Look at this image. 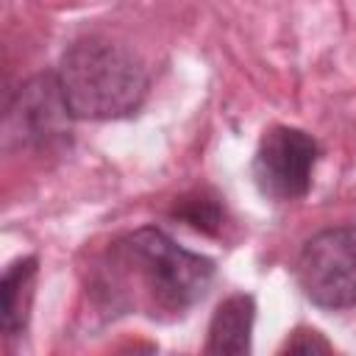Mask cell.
I'll return each mask as SVG.
<instances>
[{"mask_svg": "<svg viewBox=\"0 0 356 356\" xmlns=\"http://www.w3.org/2000/svg\"><path fill=\"white\" fill-rule=\"evenodd\" d=\"M320 159V142L295 125H273L259 139L250 175L261 197L292 203L306 197Z\"/></svg>", "mask_w": 356, "mask_h": 356, "instance_id": "4", "label": "cell"}, {"mask_svg": "<svg viewBox=\"0 0 356 356\" xmlns=\"http://www.w3.org/2000/svg\"><path fill=\"white\" fill-rule=\"evenodd\" d=\"M53 72L75 120L134 117L150 92V75L139 56L103 36L75 39Z\"/></svg>", "mask_w": 356, "mask_h": 356, "instance_id": "2", "label": "cell"}, {"mask_svg": "<svg viewBox=\"0 0 356 356\" xmlns=\"http://www.w3.org/2000/svg\"><path fill=\"white\" fill-rule=\"evenodd\" d=\"M328 350H334L331 342H328L320 331L306 328V325L295 328V331L286 337V342L281 345V353H328Z\"/></svg>", "mask_w": 356, "mask_h": 356, "instance_id": "9", "label": "cell"}, {"mask_svg": "<svg viewBox=\"0 0 356 356\" xmlns=\"http://www.w3.org/2000/svg\"><path fill=\"white\" fill-rule=\"evenodd\" d=\"M36 273H39V259L33 253L14 259L3 270V278H0V312H3V334L8 339L19 337L28 328Z\"/></svg>", "mask_w": 356, "mask_h": 356, "instance_id": "7", "label": "cell"}, {"mask_svg": "<svg viewBox=\"0 0 356 356\" xmlns=\"http://www.w3.org/2000/svg\"><path fill=\"white\" fill-rule=\"evenodd\" d=\"M253 323H256V300L248 292L228 295L225 300L217 303L209 331H206V353H228V356H242L250 350V337H253Z\"/></svg>", "mask_w": 356, "mask_h": 356, "instance_id": "6", "label": "cell"}, {"mask_svg": "<svg viewBox=\"0 0 356 356\" xmlns=\"http://www.w3.org/2000/svg\"><path fill=\"white\" fill-rule=\"evenodd\" d=\"M295 281L309 303L325 312L356 306V222L312 234L295 259Z\"/></svg>", "mask_w": 356, "mask_h": 356, "instance_id": "3", "label": "cell"}, {"mask_svg": "<svg viewBox=\"0 0 356 356\" xmlns=\"http://www.w3.org/2000/svg\"><path fill=\"white\" fill-rule=\"evenodd\" d=\"M175 220H181L184 225L195 228V231H203V234H217L220 225H222V203L217 195L206 192V189H197V192H189L184 195L181 200H175L172 211H170Z\"/></svg>", "mask_w": 356, "mask_h": 356, "instance_id": "8", "label": "cell"}, {"mask_svg": "<svg viewBox=\"0 0 356 356\" xmlns=\"http://www.w3.org/2000/svg\"><path fill=\"white\" fill-rule=\"evenodd\" d=\"M72 122L56 72H39L28 78L6 106V134L19 136L22 145L36 150L70 147Z\"/></svg>", "mask_w": 356, "mask_h": 356, "instance_id": "5", "label": "cell"}, {"mask_svg": "<svg viewBox=\"0 0 356 356\" xmlns=\"http://www.w3.org/2000/svg\"><path fill=\"white\" fill-rule=\"evenodd\" d=\"M214 275V259L178 245L156 225H142L117 236L92 261L86 292L106 317L145 314L172 323L206 298Z\"/></svg>", "mask_w": 356, "mask_h": 356, "instance_id": "1", "label": "cell"}]
</instances>
